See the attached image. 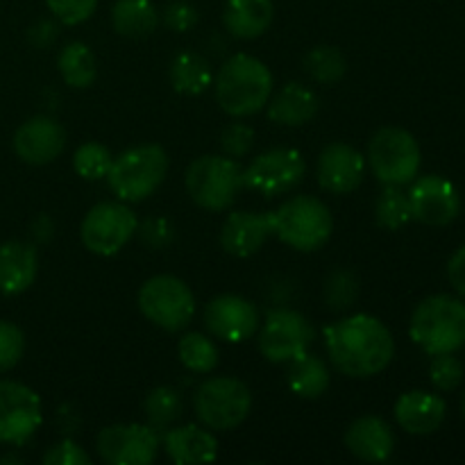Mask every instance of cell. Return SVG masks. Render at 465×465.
Wrapping results in <instances>:
<instances>
[{"label":"cell","mask_w":465,"mask_h":465,"mask_svg":"<svg viewBox=\"0 0 465 465\" xmlns=\"http://www.w3.org/2000/svg\"><path fill=\"white\" fill-rule=\"evenodd\" d=\"M168 227L166 221H148L143 225V239L145 243L153 248H163L171 241V232H163Z\"/></svg>","instance_id":"obj_43"},{"label":"cell","mask_w":465,"mask_h":465,"mask_svg":"<svg viewBox=\"0 0 465 465\" xmlns=\"http://www.w3.org/2000/svg\"><path fill=\"white\" fill-rule=\"evenodd\" d=\"M409 193L411 216L430 227H445L461 212V198L452 182L440 175H425L413 182Z\"/></svg>","instance_id":"obj_16"},{"label":"cell","mask_w":465,"mask_h":465,"mask_svg":"<svg viewBox=\"0 0 465 465\" xmlns=\"http://www.w3.org/2000/svg\"><path fill=\"white\" fill-rule=\"evenodd\" d=\"M359 293V282L352 272L336 271L331 272L330 280L325 284V300L330 309L334 312H343V309L352 307Z\"/></svg>","instance_id":"obj_35"},{"label":"cell","mask_w":465,"mask_h":465,"mask_svg":"<svg viewBox=\"0 0 465 465\" xmlns=\"http://www.w3.org/2000/svg\"><path fill=\"white\" fill-rule=\"evenodd\" d=\"M304 71L321 84H336L348 71V62L334 45H318L304 57Z\"/></svg>","instance_id":"obj_33"},{"label":"cell","mask_w":465,"mask_h":465,"mask_svg":"<svg viewBox=\"0 0 465 465\" xmlns=\"http://www.w3.org/2000/svg\"><path fill=\"white\" fill-rule=\"evenodd\" d=\"M163 450L177 465L212 463L218 457V440L212 431L198 425L168 427L163 436Z\"/></svg>","instance_id":"obj_22"},{"label":"cell","mask_w":465,"mask_h":465,"mask_svg":"<svg viewBox=\"0 0 465 465\" xmlns=\"http://www.w3.org/2000/svg\"><path fill=\"white\" fill-rule=\"evenodd\" d=\"M53 16L64 25H80L94 16L98 0H45Z\"/></svg>","instance_id":"obj_38"},{"label":"cell","mask_w":465,"mask_h":465,"mask_svg":"<svg viewBox=\"0 0 465 465\" xmlns=\"http://www.w3.org/2000/svg\"><path fill=\"white\" fill-rule=\"evenodd\" d=\"M66 148V130L50 116H35L14 134V153L30 166L54 162Z\"/></svg>","instance_id":"obj_18"},{"label":"cell","mask_w":465,"mask_h":465,"mask_svg":"<svg viewBox=\"0 0 465 465\" xmlns=\"http://www.w3.org/2000/svg\"><path fill=\"white\" fill-rule=\"evenodd\" d=\"M114 154L109 153L107 145L98 143V141H89V143H82L80 148L73 154V168H75L77 175L82 180H104L112 168Z\"/></svg>","instance_id":"obj_34"},{"label":"cell","mask_w":465,"mask_h":465,"mask_svg":"<svg viewBox=\"0 0 465 465\" xmlns=\"http://www.w3.org/2000/svg\"><path fill=\"white\" fill-rule=\"evenodd\" d=\"M366 157L348 143H330L318 157V184L334 195H348L363 182Z\"/></svg>","instance_id":"obj_17"},{"label":"cell","mask_w":465,"mask_h":465,"mask_svg":"<svg viewBox=\"0 0 465 465\" xmlns=\"http://www.w3.org/2000/svg\"><path fill=\"white\" fill-rule=\"evenodd\" d=\"M272 0H227L223 9L225 30L236 39H257L271 27Z\"/></svg>","instance_id":"obj_25"},{"label":"cell","mask_w":465,"mask_h":465,"mask_svg":"<svg viewBox=\"0 0 465 465\" xmlns=\"http://www.w3.org/2000/svg\"><path fill=\"white\" fill-rule=\"evenodd\" d=\"M45 465H91V457L75 440H59L44 454Z\"/></svg>","instance_id":"obj_40"},{"label":"cell","mask_w":465,"mask_h":465,"mask_svg":"<svg viewBox=\"0 0 465 465\" xmlns=\"http://www.w3.org/2000/svg\"><path fill=\"white\" fill-rule=\"evenodd\" d=\"M307 163L300 150L295 148H272L262 153L243 168L245 189L263 198H277L282 193L293 191L304 180Z\"/></svg>","instance_id":"obj_11"},{"label":"cell","mask_w":465,"mask_h":465,"mask_svg":"<svg viewBox=\"0 0 465 465\" xmlns=\"http://www.w3.org/2000/svg\"><path fill=\"white\" fill-rule=\"evenodd\" d=\"M216 103L227 116L245 118L262 112L272 94V73L252 54H232L213 80Z\"/></svg>","instance_id":"obj_2"},{"label":"cell","mask_w":465,"mask_h":465,"mask_svg":"<svg viewBox=\"0 0 465 465\" xmlns=\"http://www.w3.org/2000/svg\"><path fill=\"white\" fill-rule=\"evenodd\" d=\"M44 422L41 400L21 381L0 380V443L23 445Z\"/></svg>","instance_id":"obj_13"},{"label":"cell","mask_w":465,"mask_h":465,"mask_svg":"<svg viewBox=\"0 0 465 465\" xmlns=\"http://www.w3.org/2000/svg\"><path fill=\"white\" fill-rule=\"evenodd\" d=\"M420 145L411 132L402 127H381L368 143L366 163L381 184L404 186L420 171Z\"/></svg>","instance_id":"obj_8"},{"label":"cell","mask_w":465,"mask_h":465,"mask_svg":"<svg viewBox=\"0 0 465 465\" xmlns=\"http://www.w3.org/2000/svg\"><path fill=\"white\" fill-rule=\"evenodd\" d=\"M182 395L173 386H157L150 391L143 400V411L148 418V425L154 430H168L175 425L182 416Z\"/></svg>","instance_id":"obj_30"},{"label":"cell","mask_w":465,"mask_h":465,"mask_svg":"<svg viewBox=\"0 0 465 465\" xmlns=\"http://www.w3.org/2000/svg\"><path fill=\"white\" fill-rule=\"evenodd\" d=\"M334 218L330 207L313 195H293L272 212V236L298 252H316L330 241Z\"/></svg>","instance_id":"obj_4"},{"label":"cell","mask_w":465,"mask_h":465,"mask_svg":"<svg viewBox=\"0 0 465 465\" xmlns=\"http://www.w3.org/2000/svg\"><path fill=\"white\" fill-rule=\"evenodd\" d=\"M171 84L177 94L200 95L213 84V73L200 53H180L171 62Z\"/></svg>","instance_id":"obj_28"},{"label":"cell","mask_w":465,"mask_h":465,"mask_svg":"<svg viewBox=\"0 0 465 465\" xmlns=\"http://www.w3.org/2000/svg\"><path fill=\"white\" fill-rule=\"evenodd\" d=\"M166 173V150L157 143H143L114 157L104 180L121 203H141L162 186Z\"/></svg>","instance_id":"obj_5"},{"label":"cell","mask_w":465,"mask_h":465,"mask_svg":"<svg viewBox=\"0 0 465 465\" xmlns=\"http://www.w3.org/2000/svg\"><path fill=\"white\" fill-rule=\"evenodd\" d=\"M57 68L62 73V80L73 89H89L98 75L95 54L82 41H71L64 45L57 57Z\"/></svg>","instance_id":"obj_29"},{"label":"cell","mask_w":465,"mask_h":465,"mask_svg":"<svg viewBox=\"0 0 465 465\" xmlns=\"http://www.w3.org/2000/svg\"><path fill=\"white\" fill-rule=\"evenodd\" d=\"M186 193L207 212H225L239 198L243 184V168L227 154H204L189 163L184 175Z\"/></svg>","instance_id":"obj_6"},{"label":"cell","mask_w":465,"mask_h":465,"mask_svg":"<svg viewBox=\"0 0 465 465\" xmlns=\"http://www.w3.org/2000/svg\"><path fill=\"white\" fill-rule=\"evenodd\" d=\"M259 309L248 298L236 293H223L209 300L204 309V325L209 334L225 343H243L259 330Z\"/></svg>","instance_id":"obj_15"},{"label":"cell","mask_w":465,"mask_h":465,"mask_svg":"<svg viewBox=\"0 0 465 465\" xmlns=\"http://www.w3.org/2000/svg\"><path fill=\"white\" fill-rule=\"evenodd\" d=\"M177 357H180L182 366L195 375H207L218 366L216 343L200 331L182 336L180 343H177Z\"/></svg>","instance_id":"obj_31"},{"label":"cell","mask_w":465,"mask_h":465,"mask_svg":"<svg viewBox=\"0 0 465 465\" xmlns=\"http://www.w3.org/2000/svg\"><path fill=\"white\" fill-rule=\"evenodd\" d=\"M318 107H321V100L309 86L289 82L282 86L275 98L268 100V118L277 125L300 127L316 118Z\"/></svg>","instance_id":"obj_24"},{"label":"cell","mask_w":465,"mask_h":465,"mask_svg":"<svg viewBox=\"0 0 465 465\" xmlns=\"http://www.w3.org/2000/svg\"><path fill=\"white\" fill-rule=\"evenodd\" d=\"M448 277L450 282H452L454 289H457L465 298V245L463 248H459L457 252L452 254V259H450Z\"/></svg>","instance_id":"obj_42"},{"label":"cell","mask_w":465,"mask_h":465,"mask_svg":"<svg viewBox=\"0 0 465 465\" xmlns=\"http://www.w3.org/2000/svg\"><path fill=\"white\" fill-rule=\"evenodd\" d=\"M375 221L377 225L391 232L402 230L409 221H413L409 193L402 191V186L386 184V189L381 191L375 203Z\"/></svg>","instance_id":"obj_32"},{"label":"cell","mask_w":465,"mask_h":465,"mask_svg":"<svg viewBox=\"0 0 465 465\" xmlns=\"http://www.w3.org/2000/svg\"><path fill=\"white\" fill-rule=\"evenodd\" d=\"M139 230V218L125 203H100L86 212L80 225V239L89 252L114 257Z\"/></svg>","instance_id":"obj_10"},{"label":"cell","mask_w":465,"mask_h":465,"mask_svg":"<svg viewBox=\"0 0 465 465\" xmlns=\"http://www.w3.org/2000/svg\"><path fill=\"white\" fill-rule=\"evenodd\" d=\"M272 236V212H232L221 227V248L232 257H252Z\"/></svg>","instance_id":"obj_19"},{"label":"cell","mask_w":465,"mask_h":465,"mask_svg":"<svg viewBox=\"0 0 465 465\" xmlns=\"http://www.w3.org/2000/svg\"><path fill=\"white\" fill-rule=\"evenodd\" d=\"M286 384H289L291 393L298 398L316 400L330 389V371L321 357L302 352L289 361Z\"/></svg>","instance_id":"obj_26"},{"label":"cell","mask_w":465,"mask_h":465,"mask_svg":"<svg viewBox=\"0 0 465 465\" xmlns=\"http://www.w3.org/2000/svg\"><path fill=\"white\" fill-rule=\"evenodd\" d=\"M409 334L431 357L457 352L465 345V304L452 295L422 300L409 322Z\"/></svg>","instance_id":"obj_3"},{"label":"cell","mask_w":465,"mask_h":465,"mask_svg":"<svg viewBox=\"0 0 465 465\" xmlns=\"http://www.w3.org/2000/svg\"><path fill=\"white\" fill-rule=\"evenodd\" d=\"M463 416H465V395H463Z\"/></svg>","instance_id":"obj_44"},{"label":"cell","mask_w":465,"mask_h":465,"mask_svg":"<svg viewBox=\"0 0 465 465\" xmlns=\"http://www.w3.org/2000/svg\"><path fill=\"white\" fill-rule=\"evenodd\" d=\"M325 345L336 371L352 380L380 375L395 357L393 334L371 313L348 316L327 327Z\"/></svg>","instance_id":"obj_1"},{"label":"cell","mask_w":465,"mask_h":465,"mask_svg":"<svg viewBox=\"0 0 465 465\" xmlns=\"http://www.w3.org/2000/svg\"><path fill=\"white\" fill-rule=\"evenodd\" d=\"M254 130L245 123H230L221 134V148L227 157L241 159L252 150Z\"/></svg>","instance_id":"obj_39"},{"label":"cell","mask_w":465,"mask_h":465,"mask_svg":"<svg viewBox=\"0 0 465 465\" xmlns=\"http://www.w3.org/2000/svg\"><path fill=\"white\" fill-rule=\"evenodd\" d=\"M316 339L312 322L293 309H272L259 330V352L272 363H289Z\"/></svg>","instance_id":"obj_12"},{"label":"cell","mask_w":465,"mask_h":465,"mask_svg":"<svg viewBox=\"0 0 465 465\" xmlns=\"http://www.w3.org/2000/svg\"><path fill=\"white\" fill-rule=\"evenodd\" d=\"M157 430L150 425H109L95 439L98 457L109 465H150L159 454Z\"/></svg>","instance_id":"obj_14"},{"label":"cell","mask_w":465,"mask_h":465,"mask_svg":"<svg viewBox=\"0 0 465 465\" xmlns=\"http://www.w3.org/2000/svg\"><path fill=\"white\" fill-rule=\"evenodd\" d=\"M25 352V336L14 322L0 321V372H7L21 361Z\"/></svg>","instance_id":"obj_37"},{"label":"cell","mask_w":465,"mask_h":465,"mask_svg":"<svg viewBox=\"0 0 465 465\" xmlns=\"http://www.w3.org/2000/svg\"><path fill=\"white\" fill-rule=\"evenodd\" d=\"M39 272L35 245L25 241H7L0 245V293L21 295L30 289Z\"/></svg>","instance_id":"obj_23"},{"label":"cell","mask_w":465,"mask_h":465,"mask_svg":"<svg viewBox=\"0 0 465 465\" xmlns=\"http://www.w3.org/2000/svg\"><path fill=\"white\" fill-rule=\"evenodd\" d=\"M163 23L171 27L173 32H186L198 23V9L186 0H177L163 9Z\"/></svg>","instance_id":"obj_41"},{"label":"cell","mask_w":465,"mask_h":465,"mask_svg":"<svg viewBox=\"0 0 465 465\" xmlns=\"http://www.w3.org/2000/svg\"><path fill=\"white\" fill-rule=\"evenodd\" d=\"M445 413V400L430 391H409L395 402V420L407 434L413 436L434 434L443 425Z\"/></svg>","instance_id":"obj_21"},{"label":"cell","mask_w":465,"mask_h":465,"mask_svg":"<svg viewBox=\"0 0 465 465\" xmlns=\"http://www.w3.org/2000/svg\"><path fill=\"white\" fill-rule=\"evenodd\" d=\"M114 30L127 39H145L159 25V12L153 0H116L112 7Z\"/></svg>","instance_id":"obj_27"},{"label":"cell","mask_w":465,"mask_h":465,"mask_svg":"<svg viewBox=\"0 0 465 465\" xmlns=\"http://www.w3.org/2000/svg\"><path fill=\"white\" fill-rule=\"evenodd\" d=\"M193 409L207 430L232 431L248 420L252 393L236 377H212L195 391Z\"/></svg>","instance_id":"obj_7"},{"label":"cell","mask_w":465,"mask_h":465,"mask_svg":"<svg viewBox=\"0 0 465 465\" xmlns=\"http://www.w3.org/2000/svg\"><path fill=\"white\" fill-rule=\"evenodd\" d=\"M345 448L366 463L389 461L395 450V434L380 416H361L345 431Z\"/></svg>","instance_id":"obj_20"},{"label":"cell","mask_w":465,"mask_h":465,"mask_svg":"<svg viewBox=\"0 0 465 465\" xmlns=\"http://www.w3.org/2000/svg\"><path fill=\"white\" fill-rule=\"evenodd\" d=\"M430 380L434 389L454 391L463 380V363L454 357V352L434 354L430 366Z\"/></svg>","instance_id":"obj_36"},{"label":"cell","mask_w":465,"mask_h":465,"mask_svg":"<svg viewBox=\"0 0 465 465\" xmlns=\"http://www.w3.org/2000/svg\"><path fill=\"white\" fill-rule=\"evenodd\" d=\"M139 312L166 331H180L193 321L195 295L175 275H154L139 289Z\"/></svg>","instance_id":"obj_9"}]
</instances>
